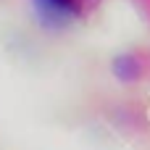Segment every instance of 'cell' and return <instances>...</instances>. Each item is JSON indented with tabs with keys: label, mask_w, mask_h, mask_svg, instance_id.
<instances>
[{
	"label": "cell",
	"mask_w": 150,
	"mask_h": 150,
	"mask_svg": "<svg viewBox=\"0 0 150 150\" xmlns=\"http://www.w3.org/2000/svg\"><path fill=\"white\" fill-rule=\"evenodd\" d=\"M42 18L53 24H66L82 13V0H34Z\"/></svg>",
	"instance_id": "6da1fadb"
},
{
	"label": "cell",
	"mask_w": 150,
	"mask_h": 150,
	"mask_svg": "<svg viewBox=\"0 0 150 150\" xmlns=\"http://www.w3.org/2000/svg\"><path fill=\"white\" fill-rule=\"evenodd\" d=\"M113 71H116V76L121 79V82H134V79H140L142 76V71H145V66H142V61L137 58V55H119L116 61H113Z\"/></svg>",
	"instance_id": "7a4b0ae2"
}]
</instances>
